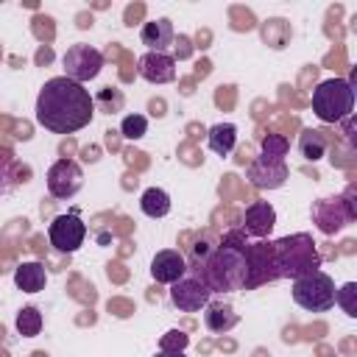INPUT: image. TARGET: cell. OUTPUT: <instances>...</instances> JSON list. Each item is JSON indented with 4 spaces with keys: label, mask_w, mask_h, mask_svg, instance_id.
I'll list each match as a JSON object with an SVG mask.
<instances>
[{
    "label": "cell",
    "mask_w": 357,
    "mask_h": 357,
    "mask_svg": "<svg viewBox=\"0 0 357 357\" xmlns=\"http://www.w3.org/2000/svg\"><path fill=\"white\" fill-rule=\"evenodd\" d=\"M190 346V335L184 329H170L159 337V351H184Z\"/></svg>",
    "instance_id": "83f0119b"
},
{
    "label": "cell",
    "mask_w": 357,
    "mask_h": 357,
    "mask_svg": "<svg viewBox=\"0 0 357 357\" xmlns=\"http://www.w3.org/2000/svg\"><path fill=\"white\" fill-rule=\"evenodd\" d=\"M84 187V170L78 162L73 159H59L50 165L47 170V192L59 201H67L73 198L78 190Z\"/></svg>",
    "instance_id": "8fae6325"
},
{
    "label": "cell",
    "mask_w": 357,
    "mask_h": 357,
    "mask_svg": "<svg viewBox=\"0 0 357 357\" xmlns=\"http://www.w3.org/2000/svg\"><path fill=\"white\" fill-rule=\"evenodd\" d=\"M354 86L346 78H326L312 89V112L321 123H340L351 117Z\"/></svg>",
    "instance_id": "277c9868"
},
{
    "label": "cell",
    "mask_w": 357,
    "mask_h": 357,
    "mask_svg": "<svg viewBox=\"0 0 357 357\" xmlns=\"http://www.w3.org/2000/svg\"><path fill=\"white\" fill-rule=\"evenodd\" d=\"M86 237V223L78 218V212H67V215H56L47 226V240L56 251L61 254H73L84 245Z\"/></svg>",
    "instance_id": "9c48e42d"
},
{
    "label": "cell",
    "mask_w": 357,
    "mask_h": 357,
    "mask_svg": "<svg viewBox=\"0 0 357 357\" xmlns=\"http://www.w3.org/2000/svg\"><path fill=\"white\" fill-rule=\"evenodd\" d=\"M245 245H248L245 231L231 229L223 234L220 245H215L209 257L192 271L204 279V284L212 293H237L243 290L245 282Z\"/></svg>",
    "instance_id": "7a4b0ae2"
},
{
    "label": "cell",
    "mask_w": 357,
    "mask_h": 357,
    "mask_svg": "<svg viewBox=\"0 0 357 357\" xmlns=\"http://www.w3.org/2000/svg\"><path fill=\"white\" fill-rule=\"evenodd\" d=\"M153 357H187L184 351H156Z\"/></svg>",
    "instance_id": "f1b7e54d"
},
{
    "label": "cell",
    "mask_w": 357,
    "mask_h": 357,
    "mask_svg": "<svg viewBox=\"0 0 357 357\" xmlns=\"http://www.w3.org/2000/svg\"><path fill=\"white\" fill-rule=\"evenodd\" d=\"M20 184V162L11 153H0V198L11 195Z\"/></svg>",
    "instance_id": "603a6c76"
},
{
    "label": "cell",
    "mask_w": 357,
    "mask_h": 357,
    "mask_svg": "<svg viewBox=\"0 0 357 357\" xmlns=\"http://www.w3.org/2000/svg\"><path fill=\"white\" fill-rule=\"evenodd\" d=\"M276 265H273V245L265 240L245 245V282L243 290H257L259 284L276 282Z\"/></svg>",
    "instance_id": "ba28073f"
},
{
    "label": "cell",
    "mask_w": 357,
    "mask_h": 357,
    "mask_svg": "<svg viewBox=\"0 0 357 357\" xmlns=\"http://www.w3.org/2000/svg\"><path fill=\"white\" fill-rule=\"evenodd\" d=\"M120 134L126 139H142L148 134V117L145 114H126L123 123H120Z\"/></svg>",
    "instance_id": "484cf974"
},
{
    "label": "cell",
    "mask_w": 357,
    "mask_h": 357,
    "mask_svg": "<svg viewBox=\"0 0 357 357\" xmlns=\"http://www.w3.org/2000/svg\"><path fill=\"white\" fill-rule=\"evenodd\" d=\"M139 39H142V45H148V50H153V53H165V50L173 45V39H176L173 22H170L167 17L151 20V22H145V25H142Z\"/></svg>",
    "instance_id": "2e32d148"
},
{
    "label": "cell",
    "mask_w": 357,
    "mask_h": 357,
    "mask_svg": "<svg viewBox=\"0 0 357 357\" xmlns=\"http://www.w3.org/2000/svg\"><path fill=\"white\" fill-rule=\"evenodd\" d=\"M273 245V265H276V276L279 279H298L304 273L321 271V251L312 240V234L298 231V234H287L271 243Z\"/></svg>",
    "instance_id": "3957f363"
},
{
    "label": "cell",
    "mask_w": 357,
    "mask_h": 357,
    "mask_svg": "<svg viewBox=\"0 0 357 357\" xmlns=\"http://www.w3.org/2000/svg\"><path fill=\"white\" fill-rule=\"evenodd\" d=\"M293 301L307 312H326L335 307V279L324 271L293 279Z\"/></svg>",
    "instance_id": "5b68a950"
},
{
    "label": "cell",
    "mask_w": 357,
    "mask_h": 357,
    "mask_svg": "<svg viewBox=\"0 0 357 357\" xmlns=\"http://www.w3.org/2000/svg\"><path fill=\"white\" fill-rule=\"evenodd\" d=\"M139 209L148 218H165L170 212V195L162 187H148L142 192V198H139Z\"/></svg>",
    "instance_id": "44dd1931"
},
{
    "label": "cell",
    "mask_w": 357,
    "mask_h": 357,
    "mask_svg": "<svg viewBox=\"0 0 357 357\" xmlns=\"http://www.w3.org/2000/svg\"><path fill=\"white\" fill-rule=\"evenodd\" d=\"M14 284H17L22 293H39V290H45V284H47V271H45V265L36 262V259L20 262V265L14 268Z\"/></svg>",
    "instance_id": "ac0fdd59"
},
{
    "label": "cell",
    "mask_w": 357,
    "mask_h": 357,
    "mask_svg": "<svg viewBox=\"0 0 357 357\" xmlns=\"http://www.w3.org/2000/svg\"><path fill=\"white\" fill-rule=\"evenodd\" d=\"M206 145L218 156H229L237 145V126L234 123H215L206 134Z\"/></svg>",
    "instance_id": "d6986e66"
},
{
    "label": "cell",
    "mask_w": 357,
    "mask_h": 357,
    "mask_svg": "<svg viewBox=\"0 0 357 357\" xmlns=\"http://www.w3.org/2000/svg\"><path fill=\"white\" fill-rule=\"evenodd\" d=\"M354 187L346 190V195H335V198H318L312 204V223L318 226V231L324 234H337L343 231L349 223H354L357 209H354Z\"/></svg>",
    "instance_id": "8992f818"
},
{
    "label": "cell",
    "mask_w": 357,
    "mask_h": 357,
    "mask_svg": "<svg viewBox=\"0 0 357 357\" xmlns=\"http://www.w3.org/2000/svg\"><path fill=\"white\" fill-rule=\"evenodd\" d=\"M248 181L257 190H279L287 181V165L282 159H268V156H257L248 165Z\"/></svg>",
    "instance_id": "7c38bea8"
},
{
    "label": "cell",
    "mask_w": 357,
    "mask_h": 357,
    "mask_svg": "<svg viewBox=\"0 0 357 357\" xmlns=\"http://www.w3.org/2000/svg\"><path fill=\"white\" fill-rule=\"evenodd\" d=\"M95 117V98L84 84L64 75L45 81L36 95V123L53 134H73Z\"/></svg>",
    "instance_id": "6da1fadb"
},
{
    "label": "cell",
    "mask_w": 357,
    "mask_h": 357,
    "mask_svg": "<svg viewBox=\"0 0 357 357\" xmlns=\"http://www.w3.org/2000/svg\"><path fill=\"white\" fill-rule=\"evenodd\" d=\"M276 226V209L268 201H254L245 206L243 215V231L254 240H265Z\"/></svg>",
    "instance_id": "4fadbf2b"
},
{
    "label": "cell",
    "mask_w": 357,
    "mask_h": 357,
    "mask_svg": "<svg viewBox=\"0 0 357 357\" xmlns=\"http://www.w3.org/2000/svg\"><path fill=\"white\" fill-rule=\"evenodd\" d=\"M287 151H290V142H287L284 134H265L262 142H259V153L268 156V159H282L284 162Z\"/></svg>",
    "instance_id": "d4e9b609"
},
{
    "label": "cell",
    "mask_w": 357,
    "mask_h": 357,
    "mask_svg": "<svg viewBox=\"0 0 357 357\" xmlns=\"http://www.w3.org/2000/svg\"><path fill=\"white\" fill-rule=\"evenodd\" d=\"M335 304H337L349 318H357V284H354V282H346L340 290H335Z\"/></svg>",
    "instance_id": "4316f807"
},
{
    "label": "cell",
    "mask_w": 357,
    "mask_h": 357,
    "mask_svg": "<svg viewBox=\"0 0 357 357\" xmlns=\"http://www.w3.org/2000/svg\"><path fill=\"white\" fill-rule=\"evenodd\" d=\"M326 148H329V139L321 128H304L301 137H298V151L307 162H318L321 156H326Z\"/></svg>",
    "instance_id": "ffe728a7"
},
{
    "label": "cell",
    "mask_w": 357,
    "mask_h": 357,
    "mask_svg": "<svg viewBox=\"0 0 357 357\" xmlns=\"http://www.w3.org/2000/svg\"><path fill=\"white\" fill-rule=\"evenodd\" d=\"M240 321V315L234 312L231 304H223V301H209L204 307V326L215 335H226L229 329H234Z\"/></svg>",
    "instance_id": "e0dca14e"
},
{
    "label": "cell",
    "mask_w": 357,
    "mask_h": 357,
    "mask_svg": "<svg viewBox=\"0 0 357 357\" xmlns=\"http://www.w3.org/2000/svg\"><path fill=\"white\" fill-rule=\"evenodd\" d=\"M61 64H64V78L75 81V84H86L92 78L100 75L103 70V53L92 45H70L67 53L61 56Z\"/></svg>",
    "instance_id": "52a82bcc"
},
{
    "label": "cell",
    "mask_w": 357,
    "mask_h": 357,
    "mask_svg": "<svg viewBox=\"0 0 357 357\" xmlns=\"http://www.w3.org/2000/svg\"><path fill=\"white\" fill-rule=\"evenodd\" d=\"M14 324H17V332L22 337H36L42 332V312L36 307H22L17 312V321Z\"/></svg>",
    "instance_id": "cb8c5ba5"
},
{
    "label": "cell",
    "mask_w": 357,
    "mask_h": 357,
    "mask_svg": "<svg viewBox=\"0 0 357 357\" xmlns=\"http://www.w3.org/2000/svg\"><path fill=\"white\" fill-rule=\"evenodd\" d=\"M170 301L173 307H178L181 312H198L212 301V290L204 284V279L192 271L184 273L178 282L170 284Z\"/></svg>",
    "instance_id": "30bf717a"
},
{
    "label": "cell",
    "mask_w": 357,
    "mask_h": 357,
    "mask_svg": "<svg viewBox=\"0 0 357 357\" xmlns=\"http://www.w3.org/2000/svg\"><path fill=\"white\" fill-rule=\"evenodd\" d=\"M187 271H190V265H187L184 254H178L176 248H165V251H159V254L151 259V276H153V282H159V284H173V282H178Z\"/></svg>",
    "instance_id": "5bb4252c"
},
{
    "label": "cell",
    "mask_w": 357,
    "mask_h": 357,
    "mask_svg": "<svg viewBox=\"0 0 357 357\" xmlns=\"http://www.w3.org/2000/svg\"><path fill=\"white\" fill-rule=\"evenodd\" d=\"M259 33H262V39H265L273 50H282V47H287V42H290V25H287L284 20H279V17L265 20L262 28H259Z\"/></svg>",
    "instance_id": "7402d4cb"
},
{
    "label": "cell",
    "mask_w": 357,
    "mask_h": 357,
    "mask_svg": "<svg viewBox=\"0 0 357 357\" xmlns=\"http://www.w3.org/2000/svg\"><path fill=\"white\" fill-rule=\"evenodd\" d=\"M139 75L148 81V84H170L176 78V59L170 53H142L139 56Z\"/></svg>",
    "instance_id": "9a60e30c"
}]
</instances>
